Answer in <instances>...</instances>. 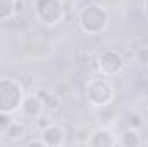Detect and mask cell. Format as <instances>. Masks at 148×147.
<instances>
[{
	"instance_id": "1",
	"label": "cell",
	"mask_w": 148,
	"mask_h": 147,
	"mask_svg": "<svg viewBox=\"0 0 148 147\" xmlns=\"http://www.w3.org/2000/svg\"><path fill=\"white\" fill-rule=\"evenodd\" d=\"M109 21H110V17H109L107 7L102 3H97V2L86 3L77 14V24H79L81 31L88 37L102 35L109 28Z\"/></svg>"
},
{
	"instance_id": "2",
	"label": "cell",
	"mask_w": 148,
	"mask_h": 147,
	"mask_svg": "<svg viewBox=\"0 0 148 147\" xmlns=\"http://www.w3.org/2000/svg\"><path fill=\"white\" fill-rule=\"evenodd\" d=\"M84 94H86V101L93 107H107L115 99V87L112 83L110 76L100 73L97 76H91L86 81Z\"/></svg>"
},
{
	"instance_id": "3",
	"label": "cell",
	"mask_w": 148,
	"mask_h": 147,
	"mask_svg": "<svg viewBox=\"0 0 148 147\" xmlns=\"http://www.w3.org/2000/svg\"><path fill=\"white\" fill-rule=\"evenodd\" d=\"M26 97L24 87L16 78H0V112L14 114L21 111V104Z\"/></svg>"
},
{
	"instance_id": "4",
	"label": "cell",
	"mask_w": 148,
	"mask_h": 147,
	"mask_svg": "<svg viewBox=\"0 0 148 147\" xmlns=\"http://www.w3.org/2000/svg\"><path fill=\"white\" fill-rule=\"evenodd\" d=\"M35 12L40 23L47 26H55L64 17V2L62 0H36Z\"/></svg>"
},
{
	"instance_id": "5",
	"label": "cell",
	"mask_w": 148,
	"mask_h": 147,
	"mask_svg": "<svg viewBox=\"0 0 148 147\" xmlns=\"http://www.w3.org/2000/svg\"><path fill=\"white\" fill-rule=\"evenodd\" d=\"M126 62H124V57L119 50H114V49H107L103 52H100L98 59H97V68L98 71L105 76H117V74L122 73Z\"/></svg>"
},
{
	"instance_id": "6",
	"label": "cell",
	"mask_w": 148,
	"mask_h": 147,
	"mask_svg": "<svg viewBox=\"0 0 148 147\" xmlns=\"http://www.w3.org/2000/svg\"><path fill=\"white\" fill-rule=\"evenodd\" d=\"M40 139H41L43 146H62L66 142V128L60 125H55V123H48L45 128L40 130Z\"/></svg>"
},
{
	"instance_id": "7",
	"label": "cell",
	"mask_w": 148,
	"mask_h": 147,
	"mask_svg": "<svg viewBox=\"0 0 148 147\" xmlns=\"http://www.w3.org/2000/svg\"><path fill=\"white\" fill-rule=\"evenodd\" d=\"M86 144L90 147H110L117 144V139L109 128H95L86 139Z\"/></svg>"
},
{
	"instance_id": "8",
	"label": "cell",
	"mask_w": 148,
	"mask_h": 147,
	"mask_svg": "<svg viewBox=\"0 0 148 147\" xmlns=\"http://www.w3.org/2000/svg\"><path fill=\"white\" fill-rule=\"evenodd\" d=\"M21 111H23V114H26L28 118L36 119L38 116L43 114L45 106H43L41 99L38 97L36 92H35V94H29V95L24 97V101H23V104H21Z\"/></svg>"
},
{
	"instance_id": "9",
	"label": "cell",
	"mask_w": 148,
	"mask_h": 147,
	"mask_svg": "<svg viewBox=\"0 0 148 147\" xmlns=\"http://www.w3.org/2000/svg\"><path fill=\"white\" fill-rule=\"evenodd\" d=\"M36 95L41 99V102H43V106H45V111H57L60 107V97H59V94L57 92H50V90H43V88H40L36 90Z\"/></svg>"
},
{
	"instance_id": "10",
	"label": "cell",
	"mask_w": 148,
	"mask_h": 147,
	"mask_svg": "<svg viewBox=\"0 0 148 147\" xmlns=\"http://www.w3.org/2000/svg\"><path fill=\"white\" fill-rule=\"evenodd\" d=\"M3 133H5V137H7L9 140H12V142H19V140L26 135V126H24V123L12 119V121L9 123V126L3 130Z\"/></svg>"
},
{
	"instance_id": "11",
	"label": "cell",
	"mask_w": 148,
	"mask_h": 147,
	"mask_svg": "<svg viewBox=\"0 0 148 147\" xmlns=\"http://www.w3.org/2000/svg\"><path fill=\"white\" fill-rule=\"evenodd\" d=\"M17 7H19L17 0H0V23L12 19L17 12Z\"/></svg>"
},
{
	"instance_id": "12",
	"label": "cell",
	"mask_w": 148,
	"mask_h": 147,
	"mask_svg": "<svg viewBox=\"0 0 148 147\" xmlns=\"http://www.w3.org/2000/svg\"><path fill=\"white\" fill-rule=\"evenodd\" d=\"M117 144H121V146H124V147H136L141 144V137H140L138 130L129 128V130H126V132L121 133V137L117 139Z\"/></svg>"
},
{
	"instance_id": "13",
	"label": "cell",
	"mask_w": 148,
	"mask_h": 147,
	"mask_svg": "<svg viewBox=\"0 0 148 147\" xmlns=\"http://www.w3.org/2000/svg\"><path fill=\"white\" fill-rule=\"evenodd\" d=\"M127 125H129V128L140 130V128L143 126V119H141V116H140L138 112H133V114L127 116Z\"/></svg>"
},
{
	"instance_id": "14",
	"label": "cell",
	"mask_w": 148,
	"mask_h": 147,
	"mask_svg": "<svg viewBox=\"0 0 148 147\" xmlns=\"http://www.w3.org/2000/svg\"><path fill=\"white\" fill-rule=\"evenodd\" d=\"M136 61H138V64H141V66H148V47H140L138 50H136Z\"/></svg>"
},
{
	"instance_id": "15",
	"label": "cell",
	"mask_w": 148,
	"mask_h": 147,
	"mask_svg": "<svg viewBox=\"0 0 148 147\" xmlns=\"http://www.w3.org/2000/svg\"><path fill=\"white\" fill-rule=\"evenodd\" d=\"M12 114H5V112H0V130L3 132L7 126H9V123L12 121V118H10Z\"/></svg>"
},
{
	"instance_id": "16",
	"label": "cell",
	"mask_w": 148,
	"mask_h": 147,
	"mask_svg": "<svg viewBox=\"0 0 148 147\" xmlns=\"http://www.w3.org/2000/svg\"><path fill=\"white\" fill-rule=\"evenodd\" d=\"M143 12H145V16L148 17V0H143Z\"/></svg>"
},
{
	"instance_id": "17",
	"label": "cell",
	"mask_w": 148,
	"mask_h": 147,
	"mask_svg": "<svg viewBox=\"0 0 148 147\" xmlns=\"http://www.w3.org/2000/svg\"><path fill=\"white\" fill-rule=\"evenodd\" d=\"M147 68H148V66H147Z\"/></svg>"
}]
</instances>
